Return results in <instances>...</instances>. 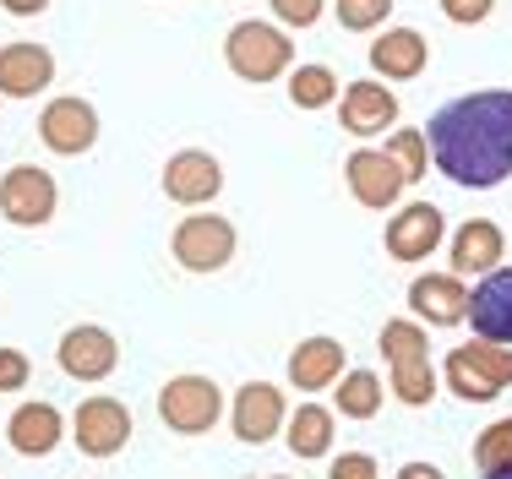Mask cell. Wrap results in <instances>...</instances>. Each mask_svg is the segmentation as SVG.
<instances>
[{"label": "cell", "instance_id": "obj_30", "mask_svg": "<svg viewBox=\"0 0 512 479\" xmlns=\"http://www.w3.org/2000/svg\"><path fill=\"white\" fill-rule=\"evenodd\" d=\"M267 6H273V17L284 22V28H316L327 0H267Z\"/></svg>", "mask_w": 512, "mask_h": 479}, {"label": "cell", "instance_id": "obj_34", "mask_svg": "<svg viewBox=\"0 0 512 479\" xmlns=\"http://www.w3.org/2000/svg\"><path fill=\"white\" fill-rule=\"evenodd\" d=\"M0 6H6L11 17H39V11L50 6V0H0Z\"/></svg>", "mask_w": 512, "mask_h": 479}, {"label": "cell", "instance_id": "obj_28", "mask_svg": "<svg viewBox=\"0 0 512 479\" xmlns=\"http://www.w3.org/2000/svg\"><path fill=\"white\" fill-rule=\"evenodd\" d=\"M512 463V414L496 425H485L480 436H474V469L491 474V469H507Z\"/></svg>", "mask_w": 512, "mask_h": 479}, {"label": "cell", "instance_id": "obj_37", "mask_svg": "<svg viewBox=\"0 0 512 479\" xmlns=\"http://www.w3.org/2000/svg\"><path fill=\"white\" fill-rule=\"evenodd\" d=\"M267 479H284V474H267Z\"/></svg>", "mask_w": 512, "mask_h": 479}, {"label": "cell", "instance_id": "obj_23", "mask_svg": "<svg viewBox=\"0 0 512 479\" xmlns=\"http://www.w3.org/2000/svg\"><path fill=\"white\" fill-rule=\"evenodd\" d=\"M333 403H338V414H344V420H376V414H382V403H387L382 376H376V371H344V376H338Z\"/></svg>", "mask_w": 512, "mask_h": 479}, {"label": "cell", "instance_id": "obj_12", "mask_svg": "<svg viewBox=\"0 0 512 479\" xmlns=\"http://www.w3.org/2000/svg\"><path fill=\"white\" fill-rule=\"evenodd\" d=\"M442 235H447L442 207H436V202H404L393 218H387L382 245H387L393 262H425V256L442 245Z\"/></svg>", "mask_w": 512, "mask_h": 479}, {"label": "cell", "instance_id": "obj_20", "mask_svg": "<svg viewBox=\"0 0 512 479\" xmlns=\"http://www.w3.org/2000/svg\"><path fill=\"white\" fill-rule=\"evenodd\" d=\"M502 251H507V235L491 224V218H469V224H458L453 245H447L458 278H485L491 267H502Z\"/></svg>", "mask_w": 512, "mask_h": 479}, {"label": "cell", "instance_id": "obj_32", "mask_svg": "<svg viewBox=\"0 0 512 479\" xmlns=\"http://www.w3.org/2000/svg\"><path fill=\"white\" fill-rule=\"evenodd\" d=\"M33 376V360L22 349H0V392H22Z\"/></svg>", "mask_w": 512, "mask_h": 479}, {"label": "cell", "instance_id": "obj_35", "mask_svg": "<svg viewBox=\"0 0 512 479\" xmlns=\"http://www.w3.org/2000/svg\"><path fill=\"white\" fill-rule=\"evenodd\" d=\"M398 479H447V474L436 469V463H404V469H398Z\"/></svg>", "mask_w": 512, "mask_h": 479}, {"label": "cell", "instance_id": "obj_15", "mask_svg": "<svg viewBox=\"0 0 512 479\" xmlns=\"http://www.w3.org/2000/svg\"><path fill=\"white\" fill-rule=\"evenodd\" d=\"M409 311H414V322L458 327V322H469V284L458 273H420L409 284Z\"/></svg>", "mask_w": 512, "mask_h": 479}, {"label": "cell", "instance_id": "obj_27", "mask_svg": "<svg viewBox=\"0 0 512 479\" xmlns=\"http://www.w3.org/2000/svg\"><path fill=\"white\" fill-rule=\"evenodd\" d=\"M382 153L409 175V186H414V180H425V169H431V142H425V131H393Z\"/></svg>", "mask_w": 512, "mask_h": 479}, {"label": "cell", "instance_id": "obj_10", "mask_svg": "<svg viewBox=\"0 0 512 479\" xmlns=\"http://www.w3.org/2000/svg\"><path fill=\"white\" fill-rule=\"evenodd\" d=\"M39 142L60 158H82L93 142H99V109L88 98H50L39 115Z\"/></svg>", "mask_w": 512, "mask_h": 479}, {"label": "cell", "instance_id": "obj_22", "mask_svg": "<svg viewBox=\"0 0 512 479\" xmlns=\"http://www.w3.org/2000/svg\"><path fill=\"white\" fill-rule=\"evenodd\" d=\"M333 409H322V403H300L295 414L284 420V441H289V452L295 458H327L333 452Z\"/></svg>", "mask_w": 512, "mask_h": 479}, {"label": "cell", "instance_id": "obj_36", "mask_svg": "<svg viewBox=\"0 0 512 479\" xmlns=\"http://www.w3.org/2000/svg\"><path fill=\"white\" fill-rule=\"evenodd\" d=\"M480 479H512V463H507V469H491V474H480Z\"/></svg>", "mask_w": 512, "mask_h": 479}, {"label": "cell", "instance_id": "obj_9", "mask_svg": "<svg viewBox=\"0 0 512 479\" xmlns=\"http://www.w3.org/2000/svg\"><path fill=\"white\" fill-rule=\"evenodd\" d=\"M55 360H60V371H66L71 382H104V376H115V365H120V343L99 322H77V327L60 333Z\"/></svg>", "mask_w": 512, "mask_h": 479}, {"label": "cell", "instance_id": "obj_4", "mask_svg": "<svg viewBox=\"0 0 512 479\" xmlns=\"http://www.w3.org/2000/svg\"><path fill=\"white\" fill-rule=\"evenodd\" d=\"M235 224L218 213H202V207H191V218H180L175 224V240H169V251H175V262L186 267V273H224L229 262H235Z\"/></svg>", "mask_w": 512, "mask_h": 479}, {"label": "cell", "instance_id": "obj_7", "mask_svg": "<svg viewBox=\"0 0 512 479\" xmlns=\"http://www.w3.org/2000/svg\"><path fill=\"white\" fill-rule=\"evenodd\" d=\"M71 441H77L82 458H115L131 441V409L120 398H109V392H93L71 414Z\"/></svg>", "mask_w": 512, "mask_h": 479}, {"label": "cell", "instance_id": "obj_18", "mask_svg": "<svg viewBox=\"0 0 512 479\" xmlns=\"http://www.w3.org/2000/svg\"><path fill=\"white\" fill-rule=\"evenodd\" d=\"M60 436H66V414L55 409V403L33 398V403H17V414L6 420V441L22 452V458H50L60 447Z\"/></svg>", "mask_w": 512, "mask_h": 479}, {"label": "cell", "instance_id": "obj_31", "mask_svg": "<svg viewBox=\"0 0 512 479\" xmlns=\"http://www.w3.org/2000/svg\"><path fill=\"white\" fill-rule=\"evenodd\" d=\"M327 479H382L371 452H338L333 463H327Z\"/></svg>", "mask_w": 512, "mask_h": 479}, {"label": "cell", "instance_id": "obj_26", "mask_svg": "<svg viewBox=\"0 0 512 479\" xmlns=\"http://www.w3.org/2000/svg\"><path fill=\"white\" fill-rule=\"evenodd\" d=\"M393 371V398L409 403V409H425L436 398V371L431 360H414V365H387Z\"/></svg>", "mask_w": 512, "mask_h": 479}, {"label": "cell", "instance_id": "obj_11", "mask_svg": "<svg viewBox=\"0 0 512 479\" xmlns=\"http://www.w3.org/2000/svg\"><path fill=\"white\" fill-rule=\"evenodd\" d=\"M338 120H344L349 137L371 142V137H382V131L398 126V93L382 88V77L344 82V93H338Z\"/></svg>", "mask_w": 512, "mask_h": 479}, {"label": "cell", "instance_id": "obj_24", "mask_svg": "<svg viewBox=\"0 0 512 479\" xmlns=\"http://www.w3.org/2000/svg\"><path fill=\"white\" fill-rule=\"evenodd\" d=\"M338 77L333 66H289V104L295 109H327L338 104Z\"/></svg>", "mask_w": 512, "mask_h": 479}, {"label": "cell", "instance_id": "obj_2", "mask_svg": "<svg viewBox=\"0 0 512 479\" xmlns=\"http://www.w3.org/2000/svg\"><path fill=\"white\" fill-rule=\"evenodd\" d=\"M442 382L453 398L463 403H491L512 387V343H491V338H469L447 354Z\"/></svg>", "mask_w": 512, "mask_h": 479}, {"label": "cell", "instance_id": "obj_16", "mask_svg": "<svg viewBox=\"0 0 512 479\" xmlns=\"http://www.w3.org/2000/svg\"><path fill=\"white\" fill-rule=\"evenodd\" d=\"M55 82V55L33 39L0 44V93L6 98H39Z\"/></svg>", "mask_w": 512, "mask_h": 479}, {"label": "cell", "instance_id": "obj_29", "mask_svg": "<svg viewBox=\"0 0 512 479\" xmlns=\"http://www.w3.org/2000/svg\"><path fill=\"white\" fill-rule=\"evenodd\" d=\"M333 11H338V28L376 33L387 17H393V0H333Z\"/></svg>", "mask_w": 512, "mask_h": 479}, {"label": "cell", "instance_id": "obj_8", "mask_svg": "<svg viewBox=\"0 0 512 479\" xmlns=\"http://www.w3.org/2000/svg\"><path fill=\"white\" fill-rule=\"evenodd\" d=\"M344 180H349V196H355L360 207H371V213L398 207V202H404V191H409V175L382 153V147H355L349 164H344Z\"/></svg>", "mask_w": 512, "mask_h": 479}, {"label": "cell", "instance_id": "obj_17", "mask_svg": "<svg viewBox=\"0 0 512 479\" xmlns=\"http://www.w3.org/2000/svg\"><path fill=\"white\" fill-rule=\"evenodd\" d=\"M469 322H474V338L512 343V267H491L469 289Z\"/></svg>", "mask_w": 512, "mask_h": 479}, {"label": "cell", "instance_id": "obj_13", "mask_svg": "<svg viewBox=\"0 0 512 479\" xmlns=\"http://www.w3.org/2000/svg\"><path fill=\"white\" fill-rule=\"evenodd\" d=\"M284 420H289V403L273 382H246L235 392V403H229V425H235V436L246 441V447L273 441L284 431Z\"/></svg>", "mask_w": 512, "mask_h": 479}, {"label": "cell", "instance_id": "obj_6", "mask_svg": "<svg viewBox=\"0 0 512 479\" xmlns=\"http://www.w3.org/2000/svg\"><path fill=\"white\" fill-rule=\"evenodd\" d=\"M60 207V186L50 169L39 164H11L6 175H0V218L17 229H39L50 224Z\"/></svg>", "mask_w": 512, "mask_h": 479}, {"label": "cell", "instance_id": "obj_14", "mask_svg": "<svg viewBox=\"0 0 512 479\" xmlns=\"http://www.w3.org/2000/svg\"><path fill=\"white\" fill-rule=\"evenodd\" d=\"M224 191V164L202 147H180L175 158L164 164V196L180 207H207L213 196Z\"/></svg>", "mask_w": 512, "mask_h": 479}, {"label": "cell", "instance_id": "obj_1", "mask_svg": "<svg viewBox=\"0 0 512 479\" xmlns=\"http://www.w3.org/2000/svg\"><path fill=\"white\" fill-rule=\"evenodd\" d=\"M431 158L453 186L463 191H491L512 175V93L480 88L442 104L425 126Z\"/></svg>", "mask_w": 512, "mask_h": 479}, {"label": "cell", "instance_id": "obj_19", "mask_svg": "<svg viewBox=\"0 0 512 479\" xmlns=\"http://www.w3.org/2000/svg\"><path fill=\"white\" fill-rule=\"evenodd\" d=\"M371 55V71L387 82H414L425 66H431V44H425V33L414 28H387L376 33V44L365 49Z\"/></svg>", "mask_w": 512, "mask_h": 479}, {"label": "cell", "instance_id": "obj_3", "mask_svg": "<svg viewBox=\"0 0 512 479\" xmlns=\"http://www.w3.org/2000/svg\"><path fill=\"white\" fill-rule=\"evenodd\" d=\"M224 60L229 71H235L240 82H278L289 66H295V44H289L284 28H273V22H235L224 39Z\"/></svg>", "mask_w": 512, "mask_h": 479}, {"label": "cell", "instance_id": "obj_21", "mask_svg": "<svg viewBox=\"0 0 512 479\" xmlns=\"http://www.w3.org/2000/svg\"><path fill=\"white\" fill-rule=\"evenodd\" d=\"M344 376V343L338 338H300L289 354V382L295 392H327Z\"/></svg>", "mask_w": 512, "mask_h": 479}, {"label": "cell", "instance_id": "obj_25", "mask_svg": "<svg viewBox=\"0 0 512 479\" xmlns=\"http://www.w3.org/2000/svg\"><path fill=\"white\" fill-rule=\"evenodd\" d=\"M376 349L387 354V365H414V360H431V338H425V322H409V316L387 322V327H382V338H376Z\"/></svg>", "mask_w": 512, "mask_h": 479}, {"label": "cell", "instance_id": "obj_5", "mask_svg": "<svg viewBox=\"0 0 512 479\" xmlns=\"http://www.w3.org/2000/svg\"><path fill=\"white\" fill-rule=\"evenodd\" d=\"M224 414V392L213 376H169L158 387V420L175 436H207Z\"/></svg>", "mask_w": 512, "mask_h": 479}, {"label": "cell", "instance_id": "obj_33", "mask_svg": "<svg viewBox=\"0 0 512 479\" xmlns=\"http://www.w3.org/2000/svg\"><path fill=\"white\" fill-rule=\"evenodd\" d=\"M491 11H496V0H442V17L458 22V28H480Z\"/></svg>", "mask_w": 512, "mask_h": 479}]
</instances>
